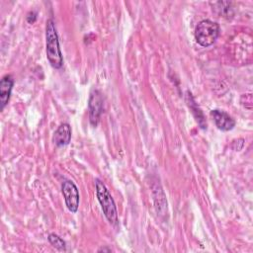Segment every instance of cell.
<instances>
[{"instance_id":"cell-12","label":"cell","mask_w":253,"mask_h":253,"mask_svg":"<svg viewBox=\"0 0 253 253\" xmlns=\"http://www.w3.org/2000/svg\"><path fill=\"white\" fill-rule=\"evenodd\" d=\"M99 251H111V249H108V248H101V249H99Z\"/></svg>"},{"instance_id":"cell-9","label":"cell","mask_w":253,"mask_h":253,"mask_svg":"<svg viewBox=\"0 0 253 253\" xmlns=\"http://www.w3.org/2000/svg\"><path fill=\"white\" fill-rule=\"evenodd\" d=\"M187 102H188V106H189L190 109L192 110V113H193V115L195 116V118H196L198 124L200 125V126H201L202 128H205V127L207 126V123H206V121H205L204 115H203L201 109L197 106V104H196V102H195L193 96H192L191 93H189V92H187Z\"/></svg>"},{"instance_id":"cell-8","label":"cell","mask_w":253,"mask_h":253,"mask_svg":"<svg viewBox=\"0 0 253 253\" xmlns=\"http://www.w3.org/2000/svg\"><path fill=\"white\" fill-rule=\"evenodd\" d=\"M71 127L68 124H61L54 132L53 141L57 146H64L70 142Z\"/></svg>"},{"instance_id":"cell-5","label":"cell","mask_w":253,"mask_h":253,"mask_svg":"<svg viewBox=\"0 0 253 253\" xmlns=\"http://www.w3.org/2000/svg\"><path fill=\"white\" fill-rule=\"evenodd\" d=\"M89 118L92 126H96L103 112V97L100 91L93 90L89 98Z\"/></svg>"},{"instance_id":"cell-1","label":"cell","mask_w":253,"mask_h":253,"mask_svg":"<svg viewBox=\"0 0 253 253\" xmlns=\"http://www.w3.org/2000/svg\"><path fill=\"white\" fill-rule=\"evenodd\" d=\"M46 40V57L53 68H61L63 65V57L59 46L56 28L52 19L46 21L45 26Z\"/></svg>"},{"instance_id":"cell-3","label":"cell","mask_w":253,"mask_h":253,"mask_svg":"<svg viewBox=\"0 0 253 253\" xmlns=\"http://www.w3.org/2000/svg\"><path fill=\"white\" fill-rule=\"evenodd\" d=\"M219 31L220 29L216 22L209 19L203 20L195 29V39L200 45L208 47L216 41L219 36Z\"/></svg>"},{"instance_id":"cell-4","label":"cell","mask_w":253,"mask_h":253,"mask_svg":"<svg viewBox=\"0 0 253 253\" xmlns=\"http://www.w3.org/2000/svg\"><path fill=\"white\" fill-rule=\"evenodd\" d=\"M61 191L67 209L71 212H76L79 207V192L76 185L70 180H65L62 183Z\"/></svg>"},{"instance_id":"cell-2","label":"cell","mask_w":253,"mask_h":253,"mask_svg":"<svg viewBox=\"0 0 253 253\" xmlns=\"http://www.w3.org/2000/svg\"><path fill=\"white\" fill-rule=\"evenodd\" d=\"M95 187H96L97 199L101 205V208L105 216L107 217V219L111 224L117 225L119 222L118 211L110 192L108 191L104 183L99 179L95 180Z\"/></svg>"},{"instance_id":"cell-11","label":"cell","mask_w":253,"mask_h":253,"mask_svg":"<svg viewBox=\"0 0 253 253\" xmlns=\"http://www.w3.org/2000/svg\"><path fill=\"white\" fill-rule=\"evenodd\" d=\"M37 19V13L36 12H30L28 17H27V21L30 23V24H33Z\"/></svg>"},{"instance_id":"cell-10","label":"cell","mask_w":253,"mask_h":253,"mask_svg":"<svg viewBox=\"0 0 253 253\" xmlns=\"http://www.w3.org/2000/svg\"><path fill=\"white\" fill-rule=\"evenodd\" d=\"M47 238H48L49 243H50L53 247H55L56 249H58V250H60V251H65V249H66V244H65V241H64L61 237H59L58 235H56V234H54V233H50Z\"/></svg>"},{"instance_id":"cell-6","label":"cell","mask_w":253,"mask_h":253,"mask_svg":"<svg viewBox=\"0 0 253 253\" xmlns=\"http://www.w3.org/2000/svg\"><path fill=\"white\" fill-rule=\"evenodd\" d=\"M211 116L212 117V120L217 128L221 130H231L235 126V121L232 119V117L223 111L212 110L211 112Z\"/></svg>"},{"instance_id":"cell-7","label":"cell","mask_w":253,"mask_h":253,"mask_svg":"<svg viewBox=\"0 0 253 253\" xmlns=\"http://www.w3.org/2000/svg\"><path fill=\"white\" fill-rule=\"evenodd\" d=\"M14 85V80L11 75H5L0 81V104L1 111L4 110L5 106L8 104L12 88Z\"/></svg>"}]
</instances>
